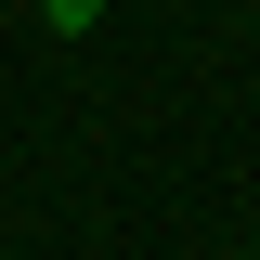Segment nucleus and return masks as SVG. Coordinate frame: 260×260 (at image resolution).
Wrapping results in <instances>:
<instances>
[{
    "label": "nucleus",
    "mask_w": 260,
    "mask_h": 260,
    "mask_svg": "<svg viewBox=\"0 0 260 260\" xmlns=\"http://www.w3.org/2000/svg\"><path fill=\"white\" fill-rule=\"evenodd\" d=\"M39 26H104V0H39Z\"/></svg>",
    "instance_id": "1"
}]
</instances>
